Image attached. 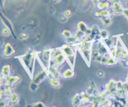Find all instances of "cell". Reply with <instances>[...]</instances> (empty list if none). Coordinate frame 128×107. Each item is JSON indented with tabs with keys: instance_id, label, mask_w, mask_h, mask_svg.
I'll return each instance as SVG.
<instances>
[{
	"instance_id": "cell-1",
	"label": "cell",
	"mask_w": 128,
	"mask_h": 107,
	"mask_svg": "<svg viewBox=\"0 0 128 107\" xmlns=\"http://www.w3.org/2000/svg\"><path fill=\"white\" fill-rule=\"evenodd\" d=\"M77 48L80 50L81 55L83 56L88 64L91 62V54L92 51V42L88 41L86 38L78 43Z\"/></svg>"
},
{
	"instance_id": "cell-2",
	"label": "cell",
	"mask_w": 128,
	"mask_h": 107,
	"mask_svg": "<svg viewBox=\"0 0 128 107\" xmlns=\"http://www.w3.org/2000/svg\"><path fill=\"white\" fill-rule=\"evenodd\" d=\"M61 51L66 56V60L69 61L71 67L73 68L76 59V51H75L74 45H70L68 44H64L61 48Z\"/></svg>"
},
{
	"instance_id": "cell-3",
	"label": "cell",
	"mask_w": 128,
	"mask_h": 107,
	"mask_svg": "<svg viewBox=\"0 0 128 107\" xmlns=\"http://www.w3.org/2000/svg\"><path fill=\"white\" fill-rule=\"evenodd\" d=\"M51 51L52 48L50 46H47L44 48L42 52V60L44 62V70L47 71L50 65L51 60Z\"/></svg>"
},
{
	"instance_id": "cell-4",
	"label": "cell",
	"mask_w": 128,
	"mask_h": 107,
	"mask_svg": "<svg viewBox=\"0 0 128 107\" xmlns=\"http://www.w3.org/2000/svg\"><path fill=\"white\" fill-rule=\"evenodd\" d=\"M38 53L35 50H28L27 52L24 54V55H22L21 57V60L22 63L23 64V65L24 66V67L26 68V70L28 68L29 66L30 65V63H31V60H32V57H33L34 55H38Z\"/></svg>"
},
{
	"instance_id": "cell-5",
	"label": "cell",
	"mask_w": 128,
	"mask_h": 107,
	"mask_svg": "<svg viewBox=\"0 0 128 107\" xmlns=\"http://www.w3.org/2000/svg\"><path fill=\"white\" fill-rule=\"evenodd\" d=\"M66 61H67L66 58V56H64V55L61 51V52H60L58 55L51 57L50 65H53L54 66H57L58 68H60L61 65H63L64 63Z\"/></svg>"
},
{
	"instance_id": "cell-6",
	"label": "cell",
	"mask_w": 128,
	"mask_h": 107,
	"mask_svg": "<svg viewBox=\"0 0 128 107\" xmlns=\"http://www.w3.org/2000/svg\"><path fill=\"white\" fill-rule=\"evenodd\" d=\"M15 53V50L13 48L12 45L10 43H6L4 45V48L2 50V54L3 56L6 58L10 57Z\"/></svg>"
},
{
	"instance_id": "cell-7",
	"label": "cell",
	"mask_w": 128,
	"mask_h": 107,
	"mask_svg": "<svg viewBox=\"0 0 128 107\" xmlns=\"http://www.w3.org/2000/svg\"><path fill=\"white\" fill-rule=\"evenodd\" d=\"M46 78H48V73L46 70L43 69V70H41V71H40V72H38L36 74V76L32 79V81L39 85L40 83L42 82Z\"/></svg>"
},
{
	"instance_id": "cell-8",
	"label": "cell",
	"mask_w": 128,
	"mask_h": 107,
	"mask_svg": "<svg viewBox=\"0 0 128 107\" xmlns=\"http://www.w3.org/2000/svg\"><path fill=\"white\" fill-rule=\"evenodd\" d=\"M116 81L114 80H110L108 83L106 85L105 87H106V90L110 92L111 96H116V93L117 91V88H116Z\"/></svg>"
},
{
	"instance_id": "cell-9",
	"label": "cell",
	"mask_w": 128,
	"mask_h": 107,
	"mask_svg": "<svg viewBox=\"0 0 128 107\" xmlns=\"http://www.w3.org/2000/svg\"><path fill=\"white\" fill-rule=\"evenodd\" d=\"M11 73V67L10 65H5L2 67L1 71V76L4 79H8L10 76Z\"/></svg>"
},
{
	"instance_id": "cell-10",
	"label": "cell",
	"mask_w": 128,
	"mask_h": 107,
	"mask_svg": "<svg viewBox=\"0 0 128 107\" xmlns=\"http://www.w3.org/2000/svg\"><path fill=\"white\" fill-rule=\"evenodd\" d=\"M97 50H98L100 55H110L108 48L105 46V45L103 43V42H102V41H101L100 42L98 43V45L97 46Z\"/></svg>"
},
{
	"instance_id": "cell-11",
	"label": "cell",
	"mask_w": 128,
	"mask_h": 107,
	"mask_svg": "<svg viewBox=\"0 0 128 107\" xmlns=\"http://www.w3.org/2000/svg\"><path fill=\"white\" fill-rule=\"evenodd\" d=\"M82 103V96L81 94L76 93L72 98V104L74 107H79Z\"/></svg>"
},
{
	"instance_id": "cell-12",
	"label": "cell",
	"mask_w": 128,
	"mask_h": 107,
	"mask_svg": "<svg viewBox=\"0 0 128 107\" xmlns=\"http://www.w3.org/2000/svg\"><path fill=\"white\" fill-rule=\"evenodd\" d=\"M124 47L122 46V45L121 43L118 42V41H117L116 42V59H117L118 60H120L121 59V55H122V52H123Z\"/></svg>"
},
{
	"instance_id": "cell-13",
	"label": "cell",
	"mask_w": 128,
	"mask_h": 107,
	"mask_svg": "<svg viewBox=\"0 0 128 107\" xmlns=\"http://www.w3.org/2000/svg\"><path fill=\"white\" fill-rule=\"evenodd\" d=\"M75 72L72 68L66 69L65 71H63L62 73V76L65 79H70L72 78L74 76Z\"/></svg>"
},
{
	"instance_id": "cell-14",
	"label": "cell",
	"mask_w": 128,
	"mask_h": 107,
	"mask_svg": "<svg viewBox=\"0 0 128 107\" xmlns=\"http://www.w3.org/2000/svg\"><path fill=\"white\" fill-rule=\"evenodd\" d=\"M21 78L18 75H15V76H10L8 79H6V83L10 84V85H14V84L17 83L18 82L20 81Z\"/></svg>"
},
{
	"instance_id": "cell-15",
	"label": "cell",
	"mask_w": 128,
	"mask_h": 107,
	"mask_svg": "<svg viewBox=\"0 0 128 107\" xmlns=\"http://www.w3.org/2000/svg\"><path fill=\"white\" fill-rule=\"evenodd\" d=\"M116 96H118L119 98H126L128 96V93L125 88L118 89L116 93Z\"/></svg>"
},
{
	"instance_id": "cell-16",
	"label": "cell",
	"mask_w": 128,
	"mask_h": 107,
	"mask_svg": "<svg viewBox=\"0 0 128 107\" xmlns=\"http://www.w3.org/2000/svg\"><path fill=\"white\" fill-rule=\"evenodd\" d=\"M113 11L115 14H120V13H123L124 9L122 8V6L120 3H113Z\"/></svg>"
},
{
	"instance_id": "cell-17",
	"label": "cell",
	"mask_w": 128,
	"mask_h": 107,
	"mask_svg": "<svg viewBox=\"0 0 128 107\" xmlns=\"http://www.w3.org/2000/svg\"><path fill=\"white\" fill-rule=\"evenodd\" d=\"M102 41L104 44L105 46L108 48V50L110 48H111L112 46H113L114 45H116V44H114V41L112 40V38H110V36L108 38H107L102 40Z\"/></svg>"
},
{
	"instance_id": "cell-18",
	"label": "cell",
	"mask_w": 128,
	"mask_h": 107,
	"mask_svg": "<svg viewBox=\"0 0 128 107\" xmlns=\"http://www.w3.org/2000/svg\"><path fill=\"white\" fill-rule=\"evenodd\" d=\"M110 12L109 11H108L107 10H101V11H96L95 13V16H98V17H110Z\"/></svg>"
},
{
	"instance_id": "cell-19",
	"label": "cell",
	"mask_w": 128,
	"mask_h": 107,
	"mask_svg": "<svg viewBox=\"0 0 128 107\" xmlns=\"http://www.w3.org/2000/svg\"><path fill=\"white\" fill-rule=\"evenodd\" d=\"M49 83L52 87L59 88L61 86V83H60L59 79L54 78H49Z\"/></svg>"
},
{
	"instance_id": "cell-20",
	"label": "cell",
	"mask_w": 128,
	"mask_h": 107,
	"mask_svg": "<svg viewBox=\"0 0 128 107\" xmlns=\"http://www.w3.org/2000/svg\"><path fill=\"white\" fill-rule=\"evenodd\" d=\"M97 7L100 10H106L108 8H110V3L108 2H102L99 1L97 3Z\"/></svg>"
},
{
	"instance_id": "cell-21",
	"label": "cell",
	"mask_w": 128,
	"mask_h": 107,
	"mask_svg": "<svg viewBox=\"0 0 128 107\" xmlns=\"http://www.w3.org/2000/svg\"><path fill=\"white\" fill-rule=\"evenodd\" d=\"M19 97L18 95L16 93H12V95L11 97L10 98V101H9V104L11 103V105H14V103H17L18 101Z\"/></svg>"
},
{
	"instance_id": "cell-22",
	"label": "cell",
	"mask_w": 128,
	"mask_h": 107,
	"mask_svg": "<svg viewBox=\"0 0 128 107\" xmlns=\"http://www.w3.org/2000/svg\"><path fill=\"white\" fill-rule=\"evenodd\" d=\"M118 61V60L117 59L110 56H109L106 65H107V66H112V65H115L117 63Z\"/></svg>"
},
{
	"instance_id": "cell-23",
	"label": "cell",
	"mask_w": 128,
	"mask_h": 107,
	"mask_svg": "<svg viewBox=\"0 0 128 107\" xmlns=\"http://www.w3.org/2000/svg\"><path fill=\"white\" fill-rule=\"evenodd\" d=\"M3 90L4 95V98H10L11 96L12 95V88H6L1 89Z\"/></svg>"
},
{
	"instance_id": "cell-24",
	"label": "cell",
	"mask_w": 128,
	"mask_h": 107,
	"mask_svg": "<svg viewBox=\"0 0 128 107\" xmlns=\"http://www.w3.org/2000/svg\"><path fill=\"white\" fill-rule=\"evenodd\" d=\"M102 24L104 26H109L111 23V19L110 17H102L100 18Z\"/></svg>"
},
{
	"instance_id": "cell-25",
	"label": "cell",
	"mask_w": 128,
	"mask_h": 107,
	"mask_svg": "<svg viewBox=\"0 0 128 107\" xmlns=\"http://www.w3.org/2000/svg\"><path fill=\"white\" fill-rule=\"evenodd\" d=\"M100 37H101V40H104V39H106L107 38L109 37V34L108 32L105 29H102L100 31Z\"/></svg>"
},
{
	"instance_id": "cell-26",
	"label": "cell",
	"mask_w": 128,
	"mask_h": 107,
	"mask_svg": "<svg viewBox=\"0 0 128 107\" xmlns=\"http://www.w3.org/2000/svg\"><path fill=\"white\" fill-rule=\"evenodd\" d=\"M61 35H62V36H63L64 38H65L66 39L68 38L71 37V36H72V35H71V31H70L69 30H63V31H62V33H61Z\"/></svg>"
},
{
	"instance_id": "cell-27",
	"label": "cell",
	"mask_w": 128,
	"mask_h": 107,
	"mask_svg": "<svg viewBox=\"0 0 128 107\" xmlns=\"http://www.w3.org/2000/svg\"><path fill=\"white\" fill-rule=\"evenodd\" d=\"M9 101H10L9 99L4 98L3 100H1L0 102V107H6L9 105Z\"/></svg>"
},
{
	"instance_id": "cell-28",
	"label": "cell",
	"mask_w": 128,
	"mask_h": 107,
	"mask_svg": "<svg viewBox=\"0 0 128 107\" xmlns=\"http://www.w3.org/2000/svg\"><path fill=\"white\" fill-rule=\"evenodd\" d=\"M38 85L36 83H34L33 81H32V82L30 83V88L31 91H36L38 89Z\"/></svg>"
},
{
	"instance_id": "cell-29",
	"label": "cell",
	"mask_w": 128,
	"mask_h": 107,
	"mask_svg": "<svg viewBox=\"0 0 128 107\" xmlns=\"http://www.w3.org/2000/svg\"><path fill=\"white\" fill-rule=\"evenodd\" d=\"M128 60V51L124 49L121 55V59L120 60Z\"/></svg>"
},
{
	"instance_id": "cell-30",
	"label": "cell",
	"mask_w": 128,
	"mask_h": 107,
	"mask_svg": "<svg viewBox=\"0 0 128 107\" xmlns=\"http://www.w3.org/2000/svg\"><path fill=\"white\" fill-rule=\"evenodd\" d=\"M113 103L114 101L110 100V99H108L104 104V106L106 107H113Z\"/></svg>"
},
{
	"instance_id": "cell-31",
	"label": "cell",
	"mask_w": 128,
	"mask_h": 107,
	"mask_svg": "<svg viewBox=\"0 0 128 107\" xmlns=\"http://www.w3.org/2000/svg\"><path fill=\"white\" fill-rule=\"evenodd\" d=\"M116 88L118 89H121L124 88V83L122 81H121V80H118L116 82Z\"/></svg>"
},
{
	"instance_id": "cell-32",
	"label": "cell",
	"mask_w": 128,
	"mask_h": 107,
	"mask_svg": "<svg viewBox=\"0 0 128 107\" xmlns=\"http://www.w3.org/2000/svg\"><path fill=\"white\" fill-rule=\"evenodd\" d=\"M110 56V55H102V60H101V64H102V65H106V62H107V60L108 59L109 56Z\"/></svg>"
},
{
	"instance_id": "cell-33",
	"label": "cell",
	"mask_w": 128,
	"mask_h": 107,
	"mask_svg": "<svg viewBox=\"0 0 128 107\" xmlns=\"http://www.w3.org/2000/svg\"><path fill=\"white\" fill-rule=\"evenodd\" d=\"M28 107H46V106L44 105L42 102H37L32 104Z\"/></svg>"
},
{
	"instance_id": "cell-34",
	"label": "cell",
	"mask_w": 128,
	"mask_h": 107,
	"mask_svg": "<svg viewBox=\"0 0 128 107\" xmlns=\"http://www.w3.org/2000/svg\"><path fill=\"white\" fill-rule=\"evenodd\" d=\"M2 34L4 36H9L11 34V31L8 28H3L1 31Z\"/></svg>"
},
{
	"instance_id": "cell-35",
	"label": "cell",
	"mask_w": 128,
	"mask_h": 107,
	"mask_svg": "<svg viewBox=\"0 0 128 107\" xmlns=\"http://www.w3.org/2000/svg\"><path fill=\"white\" fill-rule=\"evenodd\" d=\"M102 55H98V56L97 57H96V58H95L94 60H93V61H94V62H96V63H101V60H102Z\"/></svg>"
},
{
	"instance_id": "cell-36",
	"label": "cell",
	"mask_w": 128,
	"mask_h": 107,
	"mask_svg": "<svg viewBox=\"0 0 128 107\" xmlns=\"http://www.w3.org/2000/svg\"><path fill=\"white\" fill-rule=\"evenodd\" d=\"M71 12L70 10H66L65 11H64L63 12V15L65 16V17H70V16H71Z\"/></svg>"
},
{
	"instance_id": "cell-37",
	"label": "cell",
	"mask_w": 128,
	"mask_h": 107,
	"mask_svg": "<svg viewBox=\"0 0 128 107\" xmlns=\"http://www.w3.org/2000/svg\"><path fill=\"white\" fill-rule=\"evenodd\" d=\"M123 14L124 15V16H126V18H127V20H128V8L124 9Z\"/></svg>"
},
{
	"instance_id": "cell-38",
	"label": "cell",
	"mask_w": 128,
	"mask_h": 107,
	"mask_svg": "<svg viewBox=\"0 0 128 107\" xmlns=\"http://www.w3.org/2000/svg\"><path fill=\"white\" fill-rule=\"evenodd\" d=\"M104 75V73L103 71H101V70H100V71L98 72V76L99 77H102Z\"/></svg>"
},
{
	"instance_id": "cell-39",
	"label": "cell",
	"mask_w": 128,
	"mask_h": 107,
	"mask_svg": "<svg viewBox=\"0 0 128 107\" xmlns=\"http://www.w3.org/2000/svg\"><path fill=\"white\" fill-rule=\"evenodd\" d=\"M20 36H21V39L24 40V39H26V38L28 37V35L26 33H22L20 35Z\"/></svg>"
},
{
	"instance_id": "cell-40",
	"label": "cell",
	"mask_w": 128,
	"mask_h": 107,
	"mask_svg": "<svg viewBox=\"0 0 128 107\" xmlns=\"http://www.w3.org/2000/svg\"><path fill=\"white\" fill-rule=\"evenodd\" d=\"M126 83L128 84V73L127 75V76H126Z\"/></svg>"
},
{
	"instance_id": "cell-41",
	"label": "cell",
	"mask_w": 128,
	"mask_h": 107,
	"mask_svg": "<svg viewBox=\"0 0 128 107\" xmlns=\"http://www.w3.org/2000/svg\"><path fill=\"white\" fill-rule=\"evenodd\" d=\"M126 3H127L128 5V0H126Z\"/></svg>"
},
{
	"instance_id": "cell-42",
	"label": "cell",
	"mask_w": 128,
	"mask_h": 107,
	"mask_svg": "<svg viewBox=\"0 0 128 107\" xmlns=\"http://www.w3.org/2000/svg\"><path fill=\"white\" fill-rule=\"evenodd\" d=\"M51 107H56V106H51Z\"/></svg>"
}]
</instances>
